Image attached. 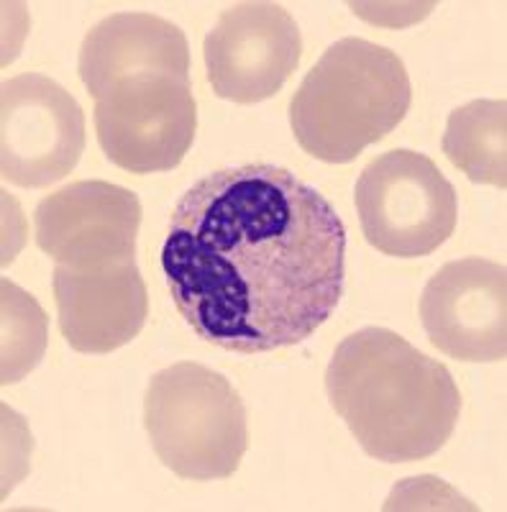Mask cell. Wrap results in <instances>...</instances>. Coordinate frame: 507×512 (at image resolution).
I'll list each match as a JSON object with an SVG mask.
<instances>
[{
    "mask_svg": "<svg viewBox=\"0 0 507 512\" xmlns=\"http://www.w3.org/2000/svg\"><path fill=\"white\" fill-rule=\"evenodd\" d=\"M162 272L205 344L267 354L308 341L346 287V226L290 169L226 167L200 177L169 213Z\"/></svg>",
    "mask_w": 507,
    "mask_h": 512,
    "instance_id": "1",
    "label": "cell"
},
{
    "mask_svg": "<svg viewBox=\"0 0 507 512\" xmlns=\"http://www.w3.org/2000/svg\"><path fill=\"white\" fill-rule=\"evenodd\" d=\"M326 395L364 454L385 464L438 454L461 415V392L449 369L400 333L377 326L336 346Z\"/></svg>",
    "mask_w": 507,
    "mask_h": 512,
    "instance_id": "2",
    "label": "cell"
},
{
    "mask_svg": "<svg viewBox=\"0 0 507 512\" xmlns=\"http://www.w3.org/2000/svg\"><path fill=\"white\" fill-rule=\"evenodd\" d=\"M413 82L405 62L374 41L346 36L323 52L290 100L300 149L328 164L354 162L408 116Z\"/></svg>",
    "mask_w": 507,
    "mask_h": 512,
    "instance_id": "3",
    "label": "cell"
},
{
    "mask_svg": "<svg viewBox=\"0 0 507 512\" xmlns=\"http://www.w3.org/2000/svg\"><path fill=\"white\" fill-rule=\"evenodd\" d=\"M144 428L157 459L190 482L234 477L249 448V415L234 384L198 361L149 379Z\"/></svg>",
    "mask_w": 507,
    "mask_h": 512,
    "instance_id": "4",
    "label": "cell"
},
{
    "mask_svg": "<svg viewBox=\"0 0 507 512\" xmlns=\"http://www.w3.org/2000/svg\"><path fill=\"white\" fill-rule=\"evenodd\" d=\"M354 200L367 244L397 259L438 251L459 221L454 185L431 157L413 149L374 157L356 180Z\"/></svg>",
    "mask_w": 507,
    "mask_h": 512,
    "instance_id": "5",
    "label": "cell"
},
{
    "mask_svg": "<svg viewBox=\"0 0 507 512\" xmlns=\"http://www.w3.org/2000/svg\"><path fill=\"white\" fill-rule=\"evenodd\" d=\"M198 131L190 77L139 72L95 98V136L116 167L131 175L169 172L185 159Z\"/></svg>",
    "mask_w": 507,
    "mask_h": 512,
    "instance_id": "6",
    "label": "cell"
},
{
    "mask_svg": "<svg viewBox=\"0 0 507 512\" xmlns=\"http://www.w3.org/2000/svg\"><path fill=\"white\" fill-rule=\"evenodd\" d=\"M85 152V113L52 77L26 72L0 93L3 180L41 190L65 180Z\"/></svg>",
    "mask_w": 507,
    "mask_h": 512,
    "instance_id": "7",
    "label": "cell"
},
{
    "mask_svg": "<svg viewBox=\"0 0 507 512\" xmlns=\"http://www.w3.org/2000/svg\"><path fill=\"white\" fill-rule=\"evenodd\" d=\"M303 36L280 3L244 0L218 16L203 41L213 93L239 105L274 98L298 70Z\"/></svg>",
    "mask_w": 507,
    "mask_h": 512,
    "instance_id": "8",
    "label": "cell"
},
{
    "mask_svg": "<svg viewBox=\"0 0 507 512\" xmlns=\"http://www.w3.org/2000/svg\"><path fill=\"white\" fill-rule=\"evenodd\" d=\"M428 341L456 361H505L507 272L467 256L443 264L420 297Z\"/></svg>",
    "mask_w": 507,
    "mask_h": 512,
    "instance_id": "9",
    "label": "cell"
},
{
    "mask_svg": "<svg viewBox=\"0 0 507 512\" xmlns=\"http://www.w3.org/2000/svg\"><path fill=\"white\" fill-rule=\"evenodd\" d=\"M139 226V198L103 180L70 182L41 198L34 213L36 246L65 267L129 262Z\"/></svg>",
    "mask_w": 507,
    "mask_h": 512,
    "instance_id": "10",
    "label": "cell"
},
{
    "mask_svg": "<svg viewBox=\"0 0 507 512\" xmlns=\"http://www.w3.org/2000/svg\"><path fill=\"white\" fill-rule=\"evenodd\" d=\"M59 331L80 354H111L131 344L149 318L144 277L134 259L103 267L54 269Z\"/></svg>",
    "mask_w": 507,
    "mask_h": 512,
    "instance_id": "11",
    "label": "cell"
},
{
    "mask_svg": "<svg viewBox=\"0 0 507 512\" xmlns=\"http://www.w3.org/2000/svg\"><path fill=\"white\" fill-rule=\"evenodd\" d=\"M82 85L98 98L108 85L139 72L190 77L185 31L154 13H113L85 34L77 62Z\"/></svg>",
    "mask_w": 507,
    "mask_h": 512,
    "instance_id": "12",
    "label": "cell"
},
{
    "mask_svg": "<svg viewBox=\"0 0 507 512\" xmlns=\"http://www.w3.org/2000/svg\"><path fill=\"white\" fill-rule=\"evenodd\" d=\"M507 103L469 100L449 116L441 149L474 185L507 187Z\"/></svg>",
    "mask_w": 507,
    "mask_h": 512,
    "instance_id": "13",
    "label": "cell"
},
{
    "mask_svg": "<svg viewBox=\"0 0 507 512\" xmlns=\"http://www.w3.org/2000/svg\"><path fill=\"white\" fill-rule=\"evenodd\" d=\"M47 349V315L34 297L3 280V372L0 382L16 384L31 372Z\"/></svg>",
    "mask_w": 507,
    "mask_h": 512,
    "instance_id": "14",
    "label": "cell"
}]
</instances>
